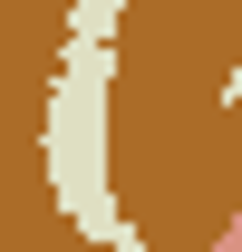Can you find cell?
Segmentation results:
<instances>
[{"label":"cell","instance_id":"3","mask_svg":"<svg viewBox=\"0 0 242 252\" xmlns=\"http://www.w3.org/2000/svg\"><path fill=\"white\" fill-rule=\"evenodd\" d=\"M223 117L242 126V68H223Z\"/></svg>","mask_w":242,"mask_h":252},{"label":"cell","instance_id":"2","mask_svg":"<svg viewBox=\"0 0 242 252\" xmlns=\"http://www.w3.org/2000/svg\"><path fill=\"white\" fill-rule=\"evenodd\" d=\"M126 30V0H68V20H59V39H117Z\"/></svg>","mask_w":242,"mask_h":252},{"label":"cell","instance_id":"1","mask_svg":"<svg viewBox=\"0 0 242 252\" xmlns=\"http://www.w3.org/2000/svg\"><path fill=\"white\" fill-rule=\"evenodd\" d=\"M107 107H117V39H59L49 49V97H39V175H49V204L88 243L146 252V233L117 204V175H107Z\"/></svg>","mask_w":242,"mask_h":252}]
</instances>
